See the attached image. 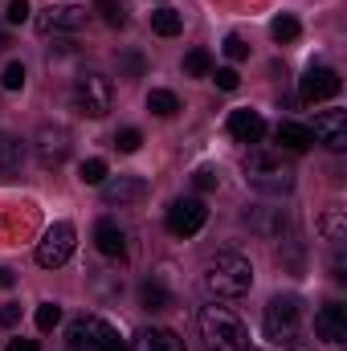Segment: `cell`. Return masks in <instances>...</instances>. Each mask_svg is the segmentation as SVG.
Wrapping results in <instances>:
<instances>
[{
	"label": "cell",
	"instance_id": "cell-18",
	"mask_svg": "<svg viewBox=\"0 0 347 351\" xmlns=\"http://www.w3.org/2000/svg\"><path fill=\"white\" fill-rule=\"evenodd\" d=\"M274 139L286 147V152H307L311 143H315V135H311V127L307 123H278V131H274Z\"/></svg>",
	"mask_w": 347,
	"mask_h": 351
},
{
	"label": "cell",
	"instance_id": "cell-17",
	"mask_svg": "<svg viewBox=\"0 0 347 351\" xmlns=\"http://www.w3.org/2000/svg\"><path fill=\"white\" fill-rule=\"evenodd\" d=\"M94 245H98V254H106V258H127V237H123V229L115 225V221H98L94 225Z\"/></svg>",
	"mask_w": 347,
	"mask_h": 351
},
{
	"label": "cell",
	"instance_id": "cell-28",
	"mask_svg": "<svg viewBox=\"0 0 347 351\" xmlns=\"http://www.w3.org/2000/svg\"><path fill=\"white\" fill-rule=\"evenodd\" d=\"M25 78H29V74H25V66H21V62H8V66H4V74H0V86H4V90H25Z\"/></svg>",
	"mask_w": 347,
	"mask_h": 351
},
{
	"label": "cell",
	"instance_id": "cell-12",
	"mask_svg": "<svg viewBox=\"0 0 347 351\" xmlns=\"http://www.w3.org/2000/svg\"><path fill=\"white\" fill-rule=\"evenodd\" d=\"M33 143H37V160H41L45 168H62L66 156H70V131H66V127H49V123H45Z\"/></svg>",
	"mask_w": 347,
	"mask_h": 351
},
{
	"label": "cell",
	"instance_id": "cell-39",
	"mask_svg": "<svg viewBox=\"0 0 347 351\" xmlns=\"http://www.w3.org/2000/svg\"><path fill=\"white\" fill-rule=\"evenodd\" d=\"M4 45H8V37H4V29H0V49H4Z\"/></svg>",
	"mask_w": 347,
	"mask_h": 351
},
{
	"label": "cell",
	"instance_id": "cell-11",
	"mask_svg": "<svg viewBox=\"0 0 347 351\" xmlns=\"http://www.w3.org/2000/svg\"><path fill=\"white\" fill-rule=\"evenodd\" d=\"M311 135L327 152H347V110H323V114H315Z\"/></svg>",
	"mask_w": 347,
	"mask_h": 351
},
{
	"label": "cell",
	"instance_id": "cell-6",
	"mask_svg": "<svg viewBox=\"0 0 347 351\" xmlns=\"http://www.w3.org/2000/svg\"><path fill=\"white\" fill-rule=\"evenodd\" d=\"M70 348L74 351H127V343L119 339V331L98 319V315H82L70 323Z\"/></svg>",
	"mask_w": 347,
	"mask_h": 351
},
{
	"label": "cell",
	"instance_id": "cell-24",
	"mask_svg": "<svg viewBox=\"0 0 347 351\" xmlns=\"http://www.w3.org/2000/svg\"><path fill=\"white\" fill-rule=\"evenodd\" d=\"M152 29H156L160 37H176V33L184 29V16H180L176 8H156V12H152Z\"/></svg>",
	"mask_w": 347,
	"mask_h": 351
},
{
	"label": "cell",
	"instance_id": "cell-5",
	"mask_svg": "<svg viewBox=\"0 0 347 351\" xmlns=\"http://www.w3.org/2000/svg\"><path fill=\"white\" fill-rule=\"evenodd\" d=\"M70 98H74L78 114H86V119H102V114L115 106V86H110L106 74H98V70H82V74L74 78Z\"/></svg>",
	"mask_w": 347,
	"mask_h": 351
},
{
	"label": "cell",
	"instance_id": "cell-29",
	"mask_svg": "<svg viewBox=\"0 0 347 351\" xmlns=\"http://www.w3.org/2000/svg\"><path fill=\"white\" fill-rule=\"evenodd\" d=\"M58 323H62V306H58V302H41V306H37V327H41V331H53Z\"/></svg>",
	"mask_w": 347,
	"mask_h": 351
},
{
	"label": "cell",
	"instance_id": "cell-38",
	"mask_svg": "<svg viewBox=\"0 0 347 351\" xmlns=\"http://www.w3.org/2000/svg\"><path fill=\"white\" fill-rule=\"evenodd\" d=\"M0 286H12V269H0Z\"/></svg>",
	"mask_w": 347,
	"mask_h": 351
},
{
	"label": "cell",
	"instance_id": "cell-35",
	"mask_svg": "<svg viewBox=\"0 0 347 351\" xmlns=\"http://www.w3.org/2000/svg\"><path fill=\"white\" fill-rule=\"evenodd\" d=\"M213 78H217V86H221V90H237V86H241V78H237V70H229V66H225V70H217Z\"/></svg>",
	"mask_w": 347,
	"mask_h": 351
},
{
	"label": "cell",
	"instance_id": "cell-22",
	"mask_svg": "<svg viewBox=\"0 0 347 351\" xmlns=\"http://www.w3.org/2000/svg\"><path fill=\"white\" fill-rule=\"evenodd\" d=\"M184 74L188 78H208L213 74V53L208 49H188L184 53Z\"/></svg>",
	"mask_w": 347,
	"mask_h": 351
},
{
	"label": "cell",
	"instance_id": "cell-40",
	"mask_svg": "<svg viewBox=\"0 0 347 351\" xmlns=\"http://www.w3.org/2000/svg\"><path fill=\"white\" fill-rule=\"evenodd\" d=\"M294 351H302V348H294Z\"/></svg>",
	"mask_w": 347,
	"mask_h": 351
},
{
	"label": "cell",
	"instance_id": "cell-19",
	"mask_svg": "<svg viewBox=\"0 0 347 351\" xmlns=\"http://www.w3.org/2000/svg\"><path fill=\"white\" fill-rule=\"evenodd\" d=\"M21 160H25L21 139L0 135V180H16V176H21Z\"/></svg>",
	"mask_w": 347,
	"mask_h": 351
},
{
	"label": "cell",
	"instance_id": "cell-16",
	"mask_svg": "<svg viewBox=\"0 0 347 351\" xmlns=\"http://www.w3.org/2000/svg\"><path fill=\"white\" fill-rule=\"evenodd\" d=\"M131 351H184V339L168 327H143L131 339Z\"/></svg>",
	"mask_w": 347,
	"mask_h": 351
},
{
	"label": "cell",
	"instance_id": "cell-37",
	"mask_svg": "<svg viewBox=\"0 0 347 351\" xmlns=\"http://www.w3.org/2000/svg\"><path fill=\"white\" fill-rule=\"evenodd\" d=\"M8 351H41V348H37V339H12Z\"/></svg>",
	"mask_w": 347,
	"mask_h": 351
},
{
	"label": "cell",
	"instance_id": "cell-2",
	"mask_svg": "<svg viewBox=\"0 0 347 351\" xmlns=\"http://www.w3.org/2000/svg\"><path fill=\"white\" fill-rule=\"evenodd\" d=\"M196 327H200L204 351H250V331L229 306H217V302L204 306L196 315Z\"/></svg>",
	"mask_w": 347,
	"mask_h": 351
},
{
	"label": "cell",
	"instance_id": "cell-33",
	"mask_svg": "<svg viewBox=\"0 0 347 351\" xmlns=\"http://www.w3.org/2000/svg\"><path fill=\"white\" fill-rule=\"evenodd\" d=\"M4 21H8V25H25V21H29V4H25V0H12V4L4 8Z\"/></svg>",
	"mask_w": 347,
	"mask_h": 351
},
{
	"label": "cell",
	"instance_id": "cell-27",
	"mask_svg": "<svg viewBox=\"0 0 347 351\" xmlns=\"http://www.w3.org/2000/svg\"><path fill=\"white\" fill-rule=\"evenodd\" d=\"M143 66H147L143 53H135V49H123V53H119V70H123L127 78H143Z\"/></svg>",
	"mask_w": 347,
	"mask_h": 351
},
{
	"label": "cell",
	"instance_id": "cell-30",
	"mask_svg": "<svg viewBox=\"0 0 347 351\" xmlns=\"http://www.w3.org/2000/svg\"><path fill=\"white\" fill-rule=\"evenodd\" d=\"M221 49H225V58H229V62H246V58H250V45H246V41H241L237 33H229Z\"/></svg>",
	"mask_w": 347,
	"mask_h": 351
},
{
	"label": "cell",
	"instance_id": "cell-4",
	"mask_svg": "<svg viewBox=\"0 0 347 351\" xmlns=\"http://www.w3.org/2000/svg\"><path fill=\"white\" fill-rule=\"evenodd\" d=\"M261 331L270 343L278 348H298V335H302V302L294 294H278L270 298L265 315H261Z\"/></svg>",
	"mask_w": 347,
	"mask_h": 351
},
{
	"label": "cell",
	"instance_id": "cell-8",
	"mask_svg": "<svg viewBox=\"0 0 347 351\" xmlns=\"http://www.w3.org/2000/svg\"><path fill=\"white\" fill-rule=\"evenodd\" d=\"M90 25V8L86 4H49L41 16H37V29L41 33H78Z\"/></svg>",
	"mask_w": 347,
	"mask_h": 351
},
{
	"label": "cell",
	"instance_id": "cell-7",
	"mask_svg": "<svg viewBox=\"0 0 347 351\" xmlns=\"http://www.w3.org/2000/svg\"><path fill=\"white\" fill-rule=\"evenodd\" d=\"M74 245H78L74 225H70V221H53V225L45 229V237L37 241V265H45V269L66 265L74 258Z\"/></svg>",
	"mask_w": 347,
	"mask_h": 351
},
{
	"label": "cell",
	"instance_id": "cell-3",
	"mask_svg": "<svg viewBox=\"0 0 347 351\" xmlns=\"http://www.w3.org/2000/svg\"><path fill=\"white\" fill-rule=\"evenodd\" d=\"M246 180L265 192V196H286L294 188V168L282 160V152H270V147H254L250 160H246Z\"/></svg>",
	"mask_w": 347,
	"mask_h": 351
},
{
	"label": "cell",
	"instance_id": "cell-21",
	"mask_svg": "<svg viewBox=\"0 0 347 351\" xmlns=\"http://www.w3.org/2000/svg\"><path fill=\"white\" fill-rule=\"evenodd\" d=\"M139 302H143V311H168L172 306V294H168V286L160 278H147L139 286Z\"/></svg>",
	"mask_w": 347,
	"mask_h": 351
},
{
	"label": "cell",
	"instance_id": "cell-25",
	"mask_svg": "<svg viewBox=\"0 0 347 351\" xmlns=\"http://www.w3.org/2000/svg\"><path fill=\"white\" fill-rule=\"evenodd\" d=\"M147 110L160 114V119H172L176 110H180V98H176L172 90H152L147 94Z\"/></svg>",
	"mask_w": 347,
	"mask_h": 351
},
{
	"label": "cell",
	"instance_id": "cell-15",
	"mask_svg": "<svg viewBox=\"0 0 347 351\" xmlns=\"http://www.w3.org/2000/svg\"><path fill=\"white\" fill-rule=\"evenodd\" d=\"M229 135L237 143H261L265 139V119L258 110H233L229 114Z\"/></svg>",
	"mask_w": 347,
	"mask_h": 351
},
{
	"label": "cell",
	"instance_id": "cell-36",
	"mask_svg": "<svg viewBox=\"0 0 347 351\" xmlns=\"http://www.w3.org/2000/svg\"><path fill=\"white\" fill-rule=\"evenodd\" d=\"M16 323H21V306L4 302V306H0V327H16Z\"/></svg>",
	"mask_w": 347,
	"mask_h": 351
},
{
	"label": "cell",
	"instance_id": "cell-32",
	"mask_svg": "<svg viewBox=\"0 0 347 351\" xmlns=\"http://www.w3.org/2000/svg\"><path fill=\"white\" fill-rule=\"evenodd\" d=\"M78 176H82V184H94V188H98V184L106 180V160H86Z\"/></svg>",
	"mask_w": 347,
	"mask_h": 351
},
{
	"label": "cell",
	"instance_id": "cell-26",
	"mask_svg": "<svg viewBox=\"0 0 347 351\" xmlns=\"http://www.w3.org/2000/svg\"><path fill=\"white\" fill-rule=\"evenodd\" d=\"M270 33H274V41H294L298 37V21L290 16V12H282V16H274V25H270Z\"/></svg>",
	"mask_w": 347,
	"mask_h": 351
},
{
	"label": "cell",
	"instance_id": "cell-14",
	"mask_svg": "<svg viewBox=\"0 0 347 351\" xmlns=\"http://www.w3.org/2000/svg\"><path fill=\"white\" fill-rule=\"evenodd\" d=\"M315 331H319V339H327V343H347V306L344 302H327L319 315H315Z\"/></svg>",
	"mask_w": 347,
	"mask_h": 351
},
{
	"label": "cell",
	"instance_id": "cell-9",
	"mask_svg": "<svg viewBox=\"0 0 347 351\" xmlns=\"http://www.w3.org/2000/svg\"><path fill=\"white\" fill-rule=\"evenodd\" d=\"M204 221H208V208H204V200H196V196L176 200L172 208H168V233H176V237H192V233H200Z\"/></svg>",
	"mask_w": 347,
	"mask_h": 351
},
{
	"label": "cell",
	"instance_id": "cell-13",
	"mask_svg": "<svg viewBox=\"0 0 347 351\" xmlns=\"http://www.w3.org/2000/svg\"><path fill=\"white\" fill-rule=\"evenodd\" d=\"M102 200L106 204H139L147 196V184L139 176H115V180H102Z\"/></svg>",
	"mask_w": 347,
	"mask_h": 351
},
{
	"label": "cell",
	"instance_id": "cell-23",
	"mask_svg": "<svg viewBox=\"0 0 347 351\" xmlns=\"http://www.w3.org/2000/svg\"><path fill=\"white\" fill-rule=\"evenodd\" d=\"M90 12H98L110 29H123V25H127V4H123V0H94Z\"/></svg>",
	"mask_w": 347,
	"mask_h": 351
},
{
	"label": "cell",
	"instance_id": "cell-10",
	"mask_svg": "<svg viewBox=\"0 0 347 351\" xmlns=\"http://www.w3.org/2000/svg\"><path fill=\"white\" fill-rule=\"evenodd\" d=\"M339 90H344V78H339L331 66H311V70L302 74V82H298L302 102H327V98H335Z\"/></svg>",
	"mask_w": 347,
	"mask_h": 351
},
{
	"label": "cell",
	"instance_id": "cell-34",
	"mask_svg": "<svg viewBox=\"0 0 347 351\" xmlns=\"http://www.w3.org/2000/svg\"><path fill=\"white\" fill-rule=\"evenodd\" d=\"M192 184H196L200 192H213V188L221 184V172H213V168H200V172L192 176Z\"/></svg>",
	"mask_w": 347,
	"mask_h": 351
},
{
	"label": "cell",
	"instance_id": "cell-20",
	"mask_svg": "<svg viewBox=\"0 0 347 351\" xmlns=\"http://www.w3.org/2000/svg\"><path fill=\"white\" fill-rule=\"evenodd\" d=\"M319 233H323V241H331V245H344L347 241V213L339 204L319 217Z\"/></svg>",
	"mask_w": 347,
	"mask_h": 351
},
{
	"label": "cell",
	"instance_id": "cell-1",
	"mask_svg": "<svg viewBox=\"0 0 347 351\" xmlns=\"http://www.w3.org/2000/svg\"><path fill=\"white\" fill-rule=\"evenodd\" d=\"M250 286H254V265H250V258H241V254H233V250L217 254L213 262L204 265V290H208L217 302L241 298V294H250Z\"/></svg>",
	"mask_w": 347,
	"mask_h": 351
},
{
	"label": "cell",
	"instance_id": "cell-31",
	"mask_svg": "<svg viewBox=\"0 0 347 351\" xmlns=\"http://www.w3.org/2000/svg\"><path fill=\"white\" fill-rule=\"evenodd\" d=\"M139 143H143V135H139L135 127H123V131L115 135V147H119V152H127V156H131V152H139Z\"/></svg>",
	"mask_w": 347,
	"mask_h": 351
}]
</instances>
